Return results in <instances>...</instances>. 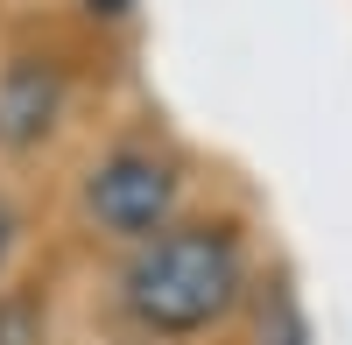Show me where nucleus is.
Returning <instances> with one entry per match:
<instances>
[{
    "label": "nucleus",
    "mask_w": 352,
    "mask_h": 345,
    "mask_svg": "<svg viewBox=\"0 0 352 345\" xmlns=\"http://www.w3.org/2000/svg\"><path fill=\"white\" fill-rule=\"evenodd\" d=\"M254 289V254L232 219H169L120 268V303L148 338H204Z\"/></svg>",
    "instance_id": "obj_1"
},
{
    "label": "nucleus",
    "mask_w": 352,
    "mask_h": 345,
    "mask_svg": "<svg viewBox=\"0 0 352 345\" xmlns=\"http://www.w3.org/2000/svg\"><path fill=\"white\" fill-rule=\"evenodd\" d=\"M56 113H64V78L36 56H14L0 71V148H43L56 134Z\"/></svg>",
    "instance_id": "obj_3"
},
{
    "label": "nucleus",
    "mask_w": 352,
    "mask_h": 345,
    "mask_svg": "<svg viewBox=\"0 0 352 345\" xmlns=\"http://www.w3.org/2000/svg\"><path fill=\"white\" fill-rule=\"evenodd\" d=\"M14 240H21V219H14L8 197H0V275H8V261H14Z\"/></svg>",
    "instance_id": "obj_6"
},
{
    "label": "nucleus",
    "mask_w": 352,
    "mask_h": 345,
    "mask_svg": "<svg viewBox=\"0 0 352 345\" xmlns=\"http://www.w3.org/2000/svg\"><path fill=\"white\" fill-rule=\"evenodd\" d=\"M78 197H85V219H92L99 233L141 247V240H155L176 219V205H184V169L169 155H155V148H106L92 169H85Z\"/></svg>",
    "instance_id": "obj_2"
},
{
    "label": "nucleus",
    "mask_w": 352,
    "mask_h": 345,
    "mask_svg": "<svg viewBox=\"0 0 352 345\" xmlns=\"http://www.w3.org/2000/svg\"><path fill=\"white\" fill-rule=\"evenodd\" d=\"M0 345H43V303L28 289H0Z\"/></svg>",
    "instance_id": "obj_5"
},
{
    "label": "nucleus",
    "mask_w": 352,
    "mask_h": 345,
    "mask_svg": "<svg viewBox=\"0 0 352 345\" xmlns=\"http://www.w3.org/2000/svg\"><path fill=\"white\" fill-rule=\"evenodd\" d=\"M254 345H310V318H303V303L289 282H275L268 296H261V331Z\"/></svg>",
    "instance_id": "obj_4"
}]
</instances>
